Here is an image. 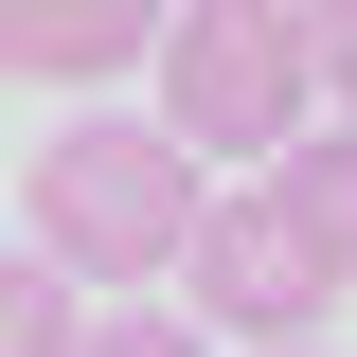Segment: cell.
Returning a JSON list of instances; mask_svg holds the SVG:
<instances>
[{
  "mask_svg": "<svg viewBox=\"0 0 357 357\" xmlns=\"http://www.w3.org/2000/svg\"><path fill=\"white\" fill-rule=\"evenodd\" d=\"M321 107H357V0H321Z\"/></svg>",
  "mask_w": 357,
  "mask_h": 357,
  "instance_id": "ba28073f",
  "label": "cell"
},
{
  "mask_svg": "<svg viewBox=\"0 0 357 357\" xmlns=\"http://www.w3.org/2000/svg\"><path fill=\"white\" fill-rule=\"evenodd\" d=\"M72 357H215V321H178V304H107V321H72Z\"/></svg>",
  "mask_w": 357,
  "mask_h": 357,
  "instance_id": "52a82bcc",
  "label": "cell"
},
{
  "mask_svg": "<svg viewBox=\"0 0 357 357\" xmlns=\"http://www.w3.org/2000/svg\"><path fill=\"white\" fill-rule=\"evenodd\" d=\"M250 357H321V340H250Z\"/></svg>",
  "mask_w": 357,
  "mask_h": 357,
  "instance_id": "9c48e42d",
  "label": "cell"
},
{
  "mask_svg": "<svg viewBox=\"0 0 357 357\" xmlns=\"http://www.w3.org/2000/svg\"><path fill=\"white\" fill-rule=\"evenodd\" d=\"M72 321H89V286L18 232V250H0V357H72Z\"/></svg>",
  "mask_w": 357,
  "mask_h": 357,
  "instance_id": "8992f818",
  "label": "cell"
},
{
  "mask_svg": "<svg viewBox=\"0 0 357 357\" xmlns=\"http://www.w3.org/2000/svg\"><path fill=\"white\" fill-rule=\"evenodd\" d=\"M178 286H197V321L215 340H321V304H340V268L304 250V215L286 197H197V232H178Z\"/></svg>",
  "mask_w": 357,
  "mask_h": 357,
  "instance_id": "3957f363",
  "label": "cell"
},
{
  "mask_svg": "<svg viewBox=\"0 0 357 357\" xmlns=\"http://www.w3.org/2000/svg\"><path fill=\"white\" fill-rule=\"evenodd\" d=\"M161 54V0H0V89H107Z\"/></svg>",
  "mask_w": 357,
  "mask_h": 357,
  "instance_id": "277c9868",
  "label": "cell"
},
{
  "mask_svg": "<svg viewBox=\"0 0 357 357\" xmlns=\"http://www.w3.org/2000/svg\"><path fill=\"white\" fill-rule=\"evenodd\" d=\"M197 197H215V161H197L161 107H72V126L18 161V232H36L72 286H178Z\"/></svg>",
  "mask_w": 357,
  "mask_h": 357,
  "instance_id": "6da1fadb",
  "label": "cell"
},
{
  "mask_svg": "<svg viewBox=\"0 0 357 357\" xmlns=\"http://www.w3.org/2000/svg\"><path fill=\"white\" fill-rule=\"evenodd\" d=\"M268 197H286V215H304V250L357 286V107H304V126L268 143Z\"/></svg>",
  "mask_w": 357,
  "mask_h": 357,
  "instance_id": "5b68a950",
  "label": "cell"
},
{
  "mask_svg": "<svg viewBox=\"0 0 357 357\" xmlns=\"http://www.w3.org/2000/svg\"><path fill=\"white\" fill-rule=\"evenodd\" d=\"M321 107V0H161V126L197 161H268Z\"/></svg>",
  "mask_w": 357,
  "mask_h": 357,
  "instance_id": "7a4b0ae2",
  "label": "cell"
}]
</instances>
